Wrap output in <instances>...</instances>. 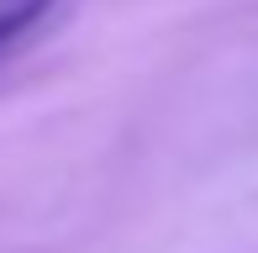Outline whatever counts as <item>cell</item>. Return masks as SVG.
<instances>
[{
	"label": "cell",
	"mask_w": 258,
	"mask_h": 253,
	"mask_svg": "<svg viewBox=\"0 0 258 253\" xmlns=\"http://www.w3.org/2000/svg\"><path fill=\"white\" fill-rule=\"evenodd\" d=\"M48 11L53 0H0V48H11L21 32H32Z\"/></svg>",
	"instance_id": "6da1fadb"
}]
</instances>
